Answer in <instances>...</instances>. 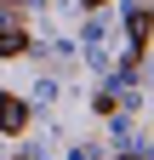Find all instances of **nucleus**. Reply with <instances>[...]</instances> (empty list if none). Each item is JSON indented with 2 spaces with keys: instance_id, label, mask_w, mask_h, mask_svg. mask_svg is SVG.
Masks as SVG:
<instances>
[{
  "instance_id": "f03ea898",
  "label": "nucleus",
  "mask_w": 154,
  "mask_h": 160,
  "mask_svg": "<svg viewBox=\"0 0 154 160\" xmlns=\"http://www.w3.org/2000/svg\"><path fill=\"white\" fill-rule=\"evenodd\" d=\"M23 46H29V34H23V29H6V34H0V52H6V57H12V52H23Z\"/></svg>"
},
{
  "instance_id": "f257e3e1",
  "label": "nucleus",
  "mask_w": 154,
  "mask_h": 160,
  "mask_svg": "<svg viewBox=\"0 0 154 160\" xmlns=\"http://www.w3.org/2000/svg\"><path fill=\"white\" fill-rule=\"evenodd\" d=\"M29 126V103H23V97H12V92H0V132H23Z\"/></svg>"
}]
</instances>
